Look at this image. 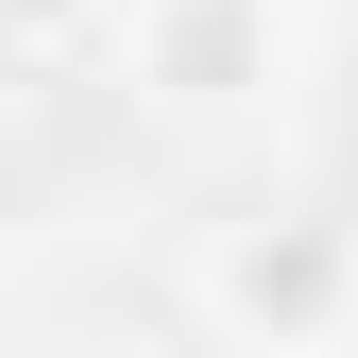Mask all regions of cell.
Instances as JSON below:
<instances>
[{
  "label": "cell",
  "instance_id": "1",
  "mask_svg": "<svg viewBox=\"0 0 358 358\" xmlns=\"http://www.w3.org/2000/svg\"><path fill=\"white\" fill-rule=\"evenodd\" d=\"M188 307H205L239 358H341V341H358V222H324V205L222 222L205 273H188Z\"/></svg>",
  "mask_w": 358,
  "mask_h": 358
},
{
  "label": "cell",
  "instance_id": "2",
  "mask_svg": "<svg viewBox=\"0 0 358 358\" xmlns=\"http://www.w3.org/2000/svg\"><path fill=\"white\" fill-rule=\"evenodd\" d=\"M120 85H137L154 120H188V137L273 120L307 85V17L290 0H120Z\"/></svg>",
  "mask_w": 358,
  "mask_h": 358
},
{
  "label": "cell",
  "instance_id": "3",
  "mask_svg": "<svg viewBox=\"0 0 358 358\" xmlns=\"http://www.w3.org/2000/svg\"><path fill=\"white\" fill-rule=\"evenodd\" d=\"M0 17H17V52L52 69V52H85V34H120V0H0Z\"/></svg>",
  "mask_w": 358,
  "mask_h": 358
},
{
  "label": "cell",
  "instance_id": "4",
  "mask_svg": "<svg viewBox=\"0 0 358 358\" xmlns=\"http://www.w3.org/2000/svg\"><path fill=\"white\" fill-rule=\"evenodd\" d=\"M69 358H154V341H69Z\"/></svg>",
  "mask_w": 358,
  "mask_h": 358
}]
</instances>
